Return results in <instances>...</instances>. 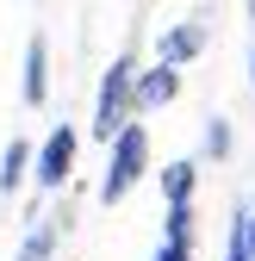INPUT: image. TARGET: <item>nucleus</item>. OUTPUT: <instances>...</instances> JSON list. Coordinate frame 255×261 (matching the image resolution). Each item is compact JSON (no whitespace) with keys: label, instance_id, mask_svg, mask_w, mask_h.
<instances>
[{"label":"nucleus","instance_id":"4468645a","mask_svg":"<svg viewBox=\"0 0 255 261\" xmlns=\"http://www.w3.org/2000/svg\"><path fill=\"white\" fill-rule=\"evenodd\" d=\"M249 255H255V205H249Z\"/></svg>","mask_w":255,"mask_h":261},{"label":"nucleus","instance_id":"f03ea898","mask_svg":"<svg viewBox=\"0 0 255 261\" xmlns=\"http://www.w3.org/2000/svg\"><path fill=\"white\" fill-rule=\"evenodd\" d=\"M149 168V130L131 118V124H124L118 130V137H112V162H106V180H100V199L106 205H118L124 199V193H131L137 187V174Z\"/></svg>","mask_w":255,"mask_h":261},{"label":"nucleus","instance_id":"39448f33","mask_svg":"<svg viewBox=\"0 0 255 261\" xmlns=\"http://www.w3.org/2000/svg\"><path fill=\"white\" fill-rule=\"evenodd\" d=\"M19 93H25V106H44V93H50V50H44V38L25 44V81H19Z\"/></svg>","mask_w":255,"mask_h":261},{"label":"nucleus","instance_id":"9d476101","mask_svg":"<svg viewBox=\"0 0 255 261\" xmlns=\"http://www.w3.org/2000/svg\"><path fill=\"white\" fill-rule=\"evenodd\" d=\"M224 261H255L249 255V205L231 218V237H224Z\"/></svg>","mask_w":255,"mask_h":261},{"label":"nucleus","instance_id":"ddd939ff","mask_svg":"<svg viewBox=\"0 0 255 261\" xmlns=\"http://www.w3.org/2000/svg\"><path fill=\"white\" fill-rule=\"evenodd\" d=\"M149 261H193V249H187V243H162Z\"/></svg>","mask_w":255,"mask_h":261},{"label":"nucleus","instance_id":"423d86ee","mask_svg":"<svg viewBox=\"0 0 255 261\" xmlns=\"http://www.w3.org/2000/svg\"><path fill=\"white\" fill-rule=\"evenodd\" d=\"M199 50H206V25H174L168 38H162V62H174V69H181V62H193Z\"/></svg>","mask_w":255,"mask_h":261},{"label":"nucleus","instance_id":"f257e3e1","mask_svg":"<svg viewBox=\"0 0 255 261\" xmlns=\"http://www.w3.org/2000/svg\"><path fill=\"white\" fill-rule=\"evenodd\" d=\"M137 75H143V69H137V56H118L112 69H106V81H100V106H93V124H87L93 137H106V143H112L118 130L137 118Z\"/></svg>","mask_w":255,"mask_h":261},{"label":"nucleus","instance_id":"0eeeda50","mask_svg":"<svg viewBox=\"0 0 255 261\" xmlns=\"http://www.w3.org/2000/svg\"><path fill=\"white\" fill-rule=\"evenodd\" d=\"M31 174V143L25 137H13L7 143V155H0V193H19V180Z\"/></svg>","mask_w":255,"mask_h":261},{"label":"nucleus","instance_id":"7ed1b4c3","mask_svg":"<svg viewBox=\"0 0 255 261\" xmlns=\"http://www.w3.org/2000/svg\"><path fill=\"white\" fill-rule=\"evenodd\" d=\"M75 149H81V137H75V124H56L50 137H44V149H38V187L44 193H56L62 180H69V168H75Z\"/></svg>","mask_w":255,"mask_h":261},{"label":"nucleus","instance_id":"6e6552de","mask_svg":"<svg viewBox=\"0 0 255 261\" xmlns=\"http://www.w3.org/2000/svg\"><path fill=\"white\" fill-rule=\"evenodd\" d=\"M193 174H199V168H193L187 155L168 162V168H162V199H168V205H174V199H193Z\"/></svg>","mask_w":255,"mask_h":261},{"label":"nucleus","instance_id":"f8f14e48","mask_svg":"<svg viewBox=\"0 0 255 261\" xmlns=\"http://www.w3.org/2000/svg\"><path fill=\"white\" fill-rule=\"evenodd\" d=\"M206 149H212V155H231V124H224V118H212V130H206Z\"/></svg>","mask_w":255,"mask_h":261},{"label":"nucleus","instance_id":"9b49d317","mask_svg":"<svg viewBox=\"0 0 255 261\" xmlns=\"http://www.w3.org/2000/svg\"><path fill=\"white\" fill-rule=\"evenodd\" d=\"M50 243H56V224H38V230L25 237V249H19V261H50Z\"/></svg>","mask_w":255,"mask_h":261},{"label":"nucleus","instance_id":"1a4fd4ad","mask_svg":"<svg viewBox=\"0 0 255 261\" xmlns=\"http://www.w3.org/2000/svg\"><path fill=\"white\" fill-rule=\"evenodd\" d=\"M162 243H187L193 249V199H174L162 218Z\"/></svg>","mask_w":255,"mask_h":261},{"label":"nucleus","instance_id":"20e7f679","mask_svg":"<svg viewBox=\"0 0 255 261\" xmlns=\"http://www.w3.org/2000/svg\"><path fill=\"white\" fill-rule=\"evenodd\" d=\"M174 93H181V69H174V62L143 69V75H137V118H143V112H162Z\"/></svg>","mask_w":255,"mask_h":261}]
</instances>
